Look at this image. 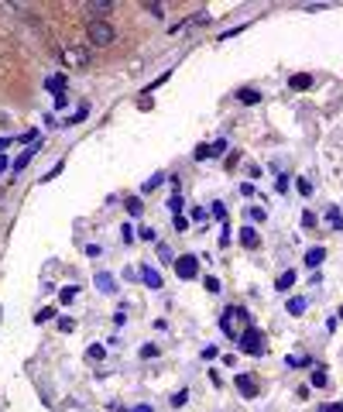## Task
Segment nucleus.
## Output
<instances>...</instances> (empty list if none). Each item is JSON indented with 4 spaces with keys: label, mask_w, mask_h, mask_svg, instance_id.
Here are the masks:
<instances>
[{
    "label": "nucleus",
    "mask_w": 343,
    "mask_h": 412,
    "mask_svg": "<svg viewBox=\"0 0 343 412\" xmlns=\"http://www.w3.org/2000/svg\"><path fill=\"white\" fill-rule=\"evenodd\" d=\"M52 316H55V309H52V306H45V309H41V313L35 316V323H48Z\"/></svg>",
    "instance_id": "bb28decb"
},
{
    "label": "nucleus",
    "mask_w": 343,
    "mask_h": 412,
    "mask_svg": "<svg viewBox=\"0 0 343 412\" xmlns=\"http://www.w3.org/2000/svg\"><path fill=\"white\" fill-rule=\"evenodd\" d=\"M265 210H261V206H258V210H247V220H265Z\"/></svg>",
    "instance_id": "c9c22d12"
},
{
    "label": "nucleus",
    "mask_w": 343,
    "mask_h": 412,
    "mask_svg": "<svg viewBox=\"0 0 343 412\" xmlns=\"http://www.w3.org/2000/svg\"><path fill=\"white\" fill-rule=\"evenodd\" d=\"M186 227H189V216L179 213V216H175V230H186Z\"/></svg>",
    "instance_id": "72a5a7b5"
},
{
    "label": "nucleus",
    "mask_w": 343,
    "mask_h": 412,
    "mask_svg": "<svg viewBox=\"0 0 343 412\" xmlns=\"http://www.w3.org/2000/svg\"><path fill=\"white\" fill-rule=\"evenodd\" d=\"M206 210H203V206H192V213H189V220H199V223H203V220H206Z\"/></svg>",
    "instance_id": "c756f323"
},
{
    "label": "nucleus",
    "mask_w": 343,
    "mask_h": 412,
    "mask_svg": "<svg viewBox=\"0 0 343 412\" xmlns=\"http://www.w3.org/2000/svg\"><path fill=\"white\" fill-rule=\"evenodd\" d=\"M220 326H223V334L227 337H237V340H240V334L250 326L247 309H244V306H230L227 313H223V319H220Z\"/></svg>",
    "instance_id": "f257e3e1"
},
{
    "label": "nucleus",
    "mask_w": 343,
    "mask_h": 412,
    "mask_svg": "<svg viewBox=\"0 0 343 412\" xmlns=\"http://www.w3.org/2000/svg\"><path fill=\"white\" fill-rule=\"evenodd\" d=\"M206 289L210 292H220V278H206Z\"/></svg>",
    "instance_id": "e433bc0d"
},
{
    "label": "nucleus",
    "mask_w": 343,
    "mask_h": 412,
    "mask_svg": "<svg viewBox=\"0 0 343 412\" xmlns=\"http://www.w3.org/2000/svg\"><path fill=\"white\" fill-rule=\"evenodd\" d=\"M295 189H299V193H302V196H309V193H312V182H309V179H295Z\"/></svg>",
    "instance_id": "412c9836"
},
{
    "label": "nucleus",
    "mask_w": 343,
    "mask_h": 412,
    "mask_svg": "<svg viewBox=\"0 0 343 412\" xmlns=\"http://www.w3.org/2000/svg\"><path fill=\"white\" fill-rule=\"evenodd\" d=\"M240 351L244 354H261L265 351V340H261V334H258L254 326H247V330L240 334Z\"/></svg>",
    "instance_id": "39448f33"
},
{
    "label": "nucleus",
    "mask_w": 343,
    "mask_h": 412,
    "mask_svg": "<svg viewBox=\"0 0 343 412\" xmlns=\"http://www.w3.org/2000/svg\"><path fill=\"white\" fill-rule=\"evenodd\" d=\"M58 330L69 334V330H76V323H72V319H58Z\"/></svg>",
    "instance_id": "473e14b6"
},
{
    "label": "nucleus",
    "mask_w": 343,
    "mask_h": 412,
    "mask_svg": "<svg viewBox=\"0 0 343 412\" xmlns=\"http://www.w3.org/2000/svg\"><path fill=\"white\" fill-rule=\"evenodd\" d=\"M175 275H179V278H186V282H189V278H196V275H199V258H196V255L175 258Z\"/></svg>",
    "instance_id": "20e7f679"
},
{
    "label": "nucleus",
    "mask_w": 343,
    "mask_h": 412,
    "mask_svg": "<svg viewBox=\"0 0 343 412\" xmlns=\"http://www.w3.org/2000/svg\"><path fill=\"white\" fill-rule=\"evenodd\" d=\"M41 144H45V141L31 144V148H24V155H21L18 161H14V172H21V169H28V165H31V158H35V151H41Z\"/></svg>",
    "instance_id": "1a4fd4ad"
},
{
    "label": "nucleus",
    "mask_w": 343,
    "mask_h": 412,
    "mask_svg": "<svg viewBox=\"0 0 343 412\" xmlns=\"http://www.w3.org/2000/svg\"><path fill=\"white\" fill-rule=\"evenodd\" d=\"M134 412H151V405H137V409H134Z\"/></svg>",
    "instance_id": "a19ab883"
},
{
    "label": "nucleus",
    "mask_w": 343,
    "mask_h": 412,
    "mask_svg": "<svg viewBox=\"0 0 343 412\" xmlns=\"http://www.w3.org/2000/svg\"><path fill=\"white\" fill-rule=\"evenodd\" d=\"M312 83H316V79L309 76V72H295V76L288 79V86H292V90H299V93H302V90H312Z\"/></svg>",
    "instance_id": "6e6552de"
},
{
    "label": "nucleus",
    "mask_w": 343,
    "mask_h": 412,
    "mask_svg": "<svg viewBox=\"0 0 343 412\" xmlns=\"http://www.w3.org/2000/svg\"><path fill=\"white\" fill-rule=\"evenodd\" d=\"M86 31H90V41H93V45H100V48L114 45V38H117V28L110 24V21H96V18H90Z\"/></svg>",
    "instance_id": "f03ea898"
},
{
    "label": "nucleus",
    "mask_w": 343,
    "mask_h": 412,
    "mask_svg": "<svg viewBox=\"0 0 343 412\" xmlns=\"http://www.w3.org/2000/svg\"><path fill=\"white\" fill-rule=\"evenodd\" d=\"M326 220H329V227H333V230H343V210H336V206H333V210L326 213Z\"/></svg>",
    "instance_id": "dca6fc26"
},
{
    "label": "nucleus",
    "mask_w": 343,
    "mask_h": 412,
    "mask_svg": "<svg viewBox=\"0 0 343 412\" xmlns=\"http://www.w3.org/2000/svg\"><path fill=\"white\" fill-rule=\"evenodd\" d=\"M275 193H288V176H278V179H275Z\"/></svg>",
    "instance_id": "c85d7f7f"
},
{
    "label": "nucleus",
    "mask_w": 343,
    "mask_h": 412,
    "mask_svg": "<svg viewBox=\"0 0 343 412\" xmlns=\"http://www.w3.org/2000/svg\"><path fill=\"white\" fill-rule=\"evenodd\" d=\"M96 289H103V292H114V278H110L107 272H100V275H96Z\"/></svg>",
    "instance_id": "a211bd4d"
},
{
    "label": "nucleus",
    "mask_w": 343,
    "mask_h": 412,
    "mask_svg": "<svg viewBox=\"0 0 343 412\" xmlns=\"http://www.w3.org/2000/svg\"><path fill=\"white\" fill-rule=\"evenodd\" d=\"M45 90H48V93H55V100L69 97V90H65V76H52L48 83H45Z\"/></svg>",
    "instance_id": "423d86ee"
},
{
    "label": "nucleus",
    "mask_w": 343,
    "mask_h": 412,
    "mask_svg": "<svg viewBox=\"0 0 343 412\" xmlns=\"http://www.w3.org/2000/svg\"><path fill=\"white\" fill-rule=\"evenodd\" d=\"M292 285H295V272H285V275H278V282H275V289H278V292H288Z\"/></svg>",
    "instance_id": "2eb2a0df"
},
{
    "label": "nucleus",
    "mask_w": 343,
    "mask_h": 412,
    "mask_svg": "<svg viewBox=\"0 0 343 412\" xmlns=\"http://www.w3.org/2000/svg\"><path fill=\"white\" fill-rule=\"evenodd\" d=\"M237 388H240L244 398H254V395H258V385H254V378H250V374H237Z\"/></svg>",
    "instance_id": "0eeeda50"
},
{
    "label": "nucleus",
    "mask_w": 343,
    "mask_h": 412,
    "mask_svg": "<svg viewBox=\"0 0 343 412\" xmlns=\"http://www.w3.org/2000/svg\"><path fill=\"white\" fill-rule=\"evenodd\" d=\"M4 144H7V141H4V137H0V148H4Z\"/></svg>",
    "instance_id": "79ce46f5"
},
{
    "label": "nucleus",
    "mask_w": 343,
    "mask_h": 412,
    "mask_svg": "<svg viewBox=\"0 0 343 412\" xmlns=\"http://www.w3.org/2000/svg\"><path fill=\"white\" fill-rule=\"evenodd\" d=\"M76 295H79V289H76V285H69V289H62V292H58V299H62V302H72Z\"/></svg>",
    "instance_id": "5701e85b"
},
{
    "label": "nucleus",
    "mask_w": 343,
    "mask_h": 412,
    "mask_svg": "<svg viewBox=\"0 0 343 412\" xmlns=\"http://www.w3.org/2000/svg\"><path fill=\"white\" fill-rule=\"evenodd\" d=\"M302 227H316V216H312V213H302Z\"/></svg>",
    "instance_id": "4c0bfd02"
},
{
    "label": "nucleus",
    "mask_w": 343,
    "mask_h": 412,
    "mask_svg": "<svg viewBox=\"0 0 343 412\" xmlns=\"http://www.w3.org/2000/svg\"><path fill=\"white\" fill-rule=\"evenodd\" d=\"M237 100H240V103H258V100H261V93H258V90H250V86H244V90H237Z\"/></svg>",
    "instance_id": "4468645a"
},
{
    "label": "nucleus",
    "mask_w": 343,
    "mask_h": 412,
    "mask_svg": "<svg viewBox=\"0 0 343 412\" xmlns=\"http://www.w3.org/2000/svg\"><path fill=\"white\" fill-rule=\"evenodd\" d=\"M312 385H316V388H326V368H316V371H312Z\"/></svg>",
    "instance_id": "6ab92c4d"
},
{
    "label": "nucleus",
    "mask_w": 343,
    "mask_h": 412,
    "mask_svg": "<svg viewBox=\"0 0 343 412\" xmlns=\"http://www.w3.org/2000/svg\"><path fill=\"white\" fill-rule=\"evenodd\" d=\"M210 213H213V216H220V220H223V216H227V203H220V199H216V203H213V206H210Z\"/></svg>",
    "instance_id": "a878e982"
},
{
    "label": "nucleus",
    "mask_w": 343,
    "mask_h": 412,
    "mask_svg": "<svg viewBox=\"0 0 343 412\" xmlns=\"http://www.w3.org/2000/svg\"><path fill=\"white\" fill-rule=\"evenodd\" d=\"M86 357H90V361H103V344H93V347L86 351Z\"/></svg>",
    "instance_id": "b1692460"
},
{
    "label": "nucleus",
    "mask_w": 343,
    "mask_h": 412,
    "mask_svg": "<svg viewBox=\"0 0 343 412\" xmlns=\"http://www.w3.org/2000/svg\"><path fill=\"white\" fill-rule=\"evenodd\" d=\"M340 316H343V309H340Z\"/></svg>",
    "instance_id": "37998d69"
},
{
    "label": "nucleus",
    "mask_w": 343,
    "mask_h": 412,
    "mask_svg": "<svg viewBox=\"0 0 343 412\" xmlns=\"http://www.w3.org/2000/svg\"><path fill=\"white\" fill-rule=\"evenodd\" d=\"M161 182H165V176H161V172H158V176H151L148 182H144V193H151V189H158Z\"/></svg>",
    "instance_id": "4be33fe9"
},
{
    "label": "nucleus",
    "mask_w": 343,
    "mask_h": 412,
    "mask_svg": "<svg viewBox=\"0 0 343 412\" xmlns=\"http://www.w3.org/2000/svg\"><path fill=\"white\" fill-rule=\"evenodd\" d=\"M154 354H158L154 344H144V347H141V357H154Z\"/></svg>",
    "instance_id": "f704fd0d"
},
{
    "label": "nucleus",
    "mask_w": 343,
    "mask_h": 412,
    "mask_svg": "<svg viewBox=\"0 0 343 412\" xmlns=\"http://www.w3.org/2000/svg\"><path fill=\"white\" fill-rule=\"evenodd\" d=\"M323 258H326L323 248H312V251L305 255V268H319V265H323Z\"/></svg>",
    "instance_id": "f8f14e48"
},
{
    "label": "nucleus",
    "mask_w": 343,
    "mask_h": 412,
    "mask_svg": "<svg viewBox=\"0 0 343 412\" xmlns=\"http://www.w3.org/2000/svg\"><path fill=\"white\" fill-rule=\"evenodd\" d=\"M110 11H114L110 0H96V4H90V14H96V21H103V14H110Z\"/></svg>",
    "instance_id": "9b49d317"
},
{
    "label": "nucleus",
    "mask_w": 343,
    "mask_h": 412,
    "mask_svg": "<svg viewBox=\"0 0 343 412\" xmlns=\"http://www.w3.org/2000/svg\"><path fill=\"white\" fill-rule=\"evenodd\" d=\"M323 412H343L340 405H323Z\"/></svg>",
    "instance_id": "ea45409f"
},
{
    "label": "nucleus",
    "mask_w": 343,
    "mask_h": 412,
    "mask_svg": "<svg viewBox=\"0 0 343 412\" xmlns=\"http://www.w3.org/2000/svg\"><path fill=\"white\" fill-rule=\"evenodd\" d=\"M168 210H172V213H179V210H182V196H179V193L168 199Z\"/></svg>",
    "instance_id": "7c9ffc66"
},
{
    "label": "nucleus",
    "mask_w": 343,
    "mask_h": 412,
    "mask_svg": "<svg viewBox=\"0 0 343 412\" xmlns=\"http://www.w3.org/2000/svg\"><path fill=\"white\" fill-rule=\"evenodd\" d=\"M124 206H127V213H131V216H141V199H137V196H131Z\"/></svg>",
    "instance_id": "aec40b11"
},
{
    "label": "nucleus",
    "mask_w": 343,
    "mask_h": 412,
    "mask_svg": "<svg viewBox=\"0 0 343 412\" xmlns=\"http://www.w3.org/2000/svg\"><path fill=\"white\" fill-rule=\"evenodd\" d=\"M203 158H210V144H199L196 148V161H203Z\"/></svg>",
    "instance_id": "2f4dec72"
},
{
    "label": "nucleus",
    "mask_w": 343,
    "mask_h": 412,
    "mask_svg": "<svg viewBox=\"0 0 343 412\" xmlns=\"http://www.w3.org/2000/svg\"><path fill=\"white\" fill-rule=\"evenodd\" d=\"M141 278H144V282H148V285H151V289H161V275L154 272V268H148V265H144V268H141Z\"/></svg>",
    "instance_id": "ddd939ff"
},
{
    "label": "nucleus",
    "mask_w": 343,
    "mask_h": 412,
    "mask_svg": "<svg viewBox=\"0 0 343 412\" xmlns=\"http://www.w3.org/2000/svg\"><path fill=\"white\" fill-rule=\"evenodd\" d=\"M62 62H65L69 69H86V65H90V48H82V45H65V48H62Z\"/></svg>",
    "instance_id": "7ed1b4c3"
},
{
    "label": "nucleus",
    "mask_w": 343,
    "mask_h": 412,
    "mask_svg": "<svg viewBox=\"0 0 343 412\" xmlns=\"http://www.w3.org/2000/svg\"><path fill=\"white\" fill-rule=\"evenodd\" d=\"M7 165H11V158H7V155H0V176L7 172Z\"/></svg>",
    "instance_id": "58836bf2"
},
{
    "label": "nucleus",
    "mask_w": 343,
    "mask_h": 412,
    "mask_svg": "<svg viewBox=\"0 0 343 412\" xmlns=\"http://www.w3.org/2000/svg\"><path fill=\"white\" fill-rule=\"evenodd\" d=\"M86 114H90V107H86V103H82V107H79L76 114H72V117H69V124H79V120L86 117Z\"/></svg>",
    "instance_id": "cd10ccee"
},
{
    "label": "nucleus",
    "mask_w": 343,
    "mask_h": 412,
    "mask_svg": "<svg viewBox=\"0 0 343 412\" xmlns=\"http://www.w3.org/2000/svg\"><path fill=\"white\" fill-rule=\"evenodd\" d=\"M223 151H227V137H220V141L210 144V155H223Z\"/></svg>",
    "instance_id": "393cba45"
},
{
    "label": "nucleus",
    "mask_w": 343,
    "mask_h": 412,
    "mask_svg": "<svg viewBox=\"0 0 343 412\" xmlns=\"http://www.w3.org/2000/svg\"><path fill=\"white\" fill-rule=\"evenodd\" d=\"M288 313H292V316H302V313H305V299L292 295V299H288Z\"/></svg>",
    "instance_id": "f3484780"
},
{
    "label": "nucleus",
    "mask_w": 343,
    "mask_h": 412,
    "mask_svg": "<svg viewBox=\"0 0 343 412\" xmlns=\"http://www.w3.org/2000/svg\"><path fill=\"white\" fill-rule=\"evenodd\" d=\"M240 244H244V248H261L258 230H254V227H244V230H240Z\"/></svg>",
    "instance_id": "9d476101"
}]
</instances>
